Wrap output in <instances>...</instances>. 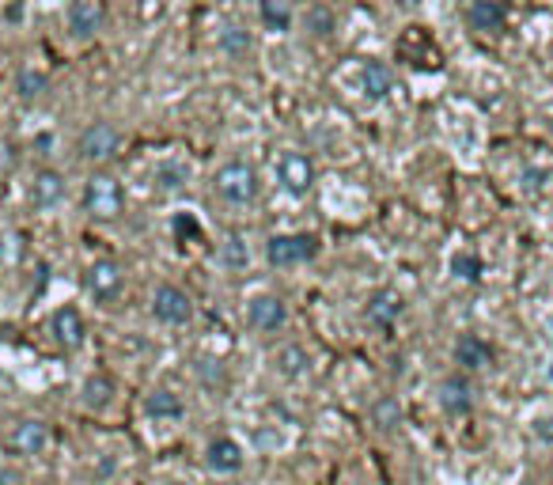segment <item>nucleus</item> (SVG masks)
Wrapping results in <instances>:
<instances>
[{
	"instance_id": "1",
	"label": "nucleus",
	"mask_w": 553,
	"mask_h": 485,
	"mask_svg": "<svg viewBox=\"0 0 553 485\" xmlns=\"http://www.w3.org/2000/svg\"><path fill=\"white\" fill-rule=\"evenodd\" d=\"M212 189H217L228 205H250L258 198V171L243 160H228L217 171V179H212Z\"/></svg>"
},
{
	"instance_id": "2",
	"label": "nucleus",
	"mask_w": 553,
	"mask_h": 485,
	"mask_svg": "<svg viewBox=\"0 0 553 485\" xmlns=\"http://www.w3.org/2000/svg\"><path fill=\"white\" fill-rule=\"evenodd\" d=\"M125 205V194H121V182L106 171H95L83 186V209L95 217V220H114Z\"/></svg>"
},
{
	"instance_id": "3",
	"label": "nucleus",
	"mask_w": 553,
	"mask_h": 485,
	"mask_svg": "<svg viewBox=\"0 0 553 485\" xmlns=\"http://www.w3.org/2000/svg\"><path fill=\"white\" fill-rule=\"evenodd\" d=\"M118 149H121V133H118V125H111V121H92L88 130L80 133V141H76V152H80V160L83 163H111L114 156H118Z\"/></svg>"
},
{
	"instance_id": "4",
	"label": "nucleus",
	"mask_w": 553,
	"mask_h": 485,
	"mask_svg": "<svg viewBox=\"0 0 553 485\" xmlns=\"http://www.w3.org/2000/svg\"><path fill=\"white\" fill-rule=\"evenodd\" d=\"M5 448L19 459H34L50 448V425L46 421H38V417H24V421H15L12 432L5 436Z\"/></svg>"
},
{
	"instance_id": "5",
	"label": "nucleus",
	"mask_w": 553,
	"mask_h": 485,
	"mask_svg": "<svg viewBox=\"0 0 553 485\" xmlns=\"http://www.w3.org/2000/svg\"><path fill=\"white\" fill-rule=\"evenodd\" d=\"M318 255V239L315 236H273L266 243V258L269 266H300V262H311Z\"/></svg>"
},
{
	"instance_id": "6",
	"label": "nucleus",
	"mask_w": 553,
	"mask_h": 485,
	"mask_svg": "<svg viewBox=\"0 0 553 485\" xmlns=\"http://www.w3.org/2000/svg\"><path fill=\"white\" fill-rule=\"evenodd\" d=\"M152 315L167 326H182V323H189V315H194V300H189L179 285H160L152 292Z\"/></svg>"
},
{
	"instance_id": "7",
	"label": "nucleus",
	"mask_w": 553,
	"mask_h": 485,
	"mask_svg": "<svg viewBox=\"0 0 553 485\" xmlns=\"http://www.w3.org/2000/svg\"><path fill=\"white\" fill-rule=\"evenodd\" d=\"M398 57L406 61V65H413V69H440V50L432 46V38H429V31H421V27H410L406 34L398 38Z\"/></svg>"
},
{
	"instance_id": "8",
	"label": "nucleus",
	"mask_w": 553,
	"mask_h": 485,
	"mask_svg": "<svg viewBox=\"0 0 553 485\" xmlns=\"http://www.w3.org/2000/svg\"><path fill=\"white\" fill-rule=\"evenodd\" d=\"M121 281H125V269L114 258H99L88 266V273H83V288H88L95 300H114L121 292Z\"/></svg>"
},
{
	"instance_id": "9",
	"label": "nucleus",
	"mask_w": 553,
	"mask_h": 485,
	"mask_svg": "<svg viewBox=\"0 0 553 485\" xmlns=\"http://www.w3.org/2000/svg\"><path fill=\"white\" fill-rule=\"evenodd\" d=\"M276 179H281V186L292 198H304L315 186V163L304 152H285L281 163H276Z\"/></svg>"
},
{
	"instance_id": "10",
	"label": "nucleus",
	"mask_w": 553,
	"mask_h": 485,
	"mask_svg": "<svg viewBox=\"0 0 553 485\" xmlns=\"http://www.w3.org/2000/svg\"><path fill=\"white\" fill-rule=\"evenodd\" d=\"M247 323L262 334H273L288 323V311H285V300L281 296H254L247 304Z\"/></svg>"
},
{
	"instance_id": "11",
	"label": "nucleus",
	"mask_w": 553,
	"mask_h": 485,
	"mask_svg": "<svg viewBox=\"0 0 553 485\" xmlns=\"http://www.w3.org/2000/svg\"><path fill=\"white\" fill-rule=\"evenodd\" d=\"M440 406H443V413H451V417L471 413V406H474V387H471V379L459 375V372L443 375V379H440Z\"/></svg>"
},
{
	"instance_id": "12",
	"label": "nucleus",
	"mask_w": 553,
	"mask_h": 485,
	"mask_svg": "<svg viewBox=\"0 0 553 485\" xmlns=\"http://www.w3.org/2000/svg\"><path fill=\"white\" fill-rule=\"evenodd\" d=\"M466 24H471L478 34H500L504 24H508V8L500 5V0H471Z\"/></svg>"
},
{
	"instance_id": "13",
	"label": "nucleus",
	"mask_w": 553,
	"mask_h": 485,
	"mask_svg": "<svg viewBox=\"0 0 553 485\" xmlns=\"http://www.w3.org/2000/svg\"><path fill=\"white\" fill-rule=\"evenodd\" d=\"M455 364L462 372H481V368L493 364V349H489L485 337L466 334V337H459V345H455Z\"/></svg>"
},
{
	"instance_id": "14",
	"label": "nucleus",
	"mask_w": 553,
	"mask_h": 485,
	"mask_svg": "<svg viewBox=\"0 0 553 485\" xmlns=\"http://www.w3.org/2000/svg\"><path fill=\"white\" fill-rule=\"evenodd\" d=\"M50 330L57 337V345H65V349H80L83 345V319H80V311L76 307H57L53 311V319H50Z\"/></svg>"
},
{
	"instance_id": "15",
	"label": "nucleus",
	"mask_w": 553,
	"mask_h": 485,
	"mask_svg": "<svg viewBox=\"0 0 553 485\" xmlns=\"http://www.w3.org/2000/svg\"><path fill=\"white\" fill-rule=\"evenodd\" d=\"M99 27H102L99 0H73V5H69V31L76 38H95Z\"/></svg>"
},
{
	"instance_id": "16",
	"label": "nucleus",
	"mask_w": 553,
	"mask_h": 485,
	"mask_svg": "<svg viewBox=\"0 0 553 485\" xmlns=\"http://www.w3.org/2000/svg\"><path fill=\"white\" fill-rule=\"evenodd\" d=\"M61 198H65V175L53 171V167L38 171V175H34V186H31V201H34V209H53V205H61Z\"/></svg>"
},
{
	"instance_id": "17",
	"label": "nucleus",
	"mask_w": 553,
	"mask_h": 485,
	"mask_svg": "<svg viewBox=\"0 0 553 485\" xmlns=\"http://www.w3.org/2000/svg\"><path fill=\"white\" fill-rule=\"evenodd\" d=\"M360 92H364L368 99H387L394 92V69L387 65V61H368L364 73H360Z\"/></svg>"
},
{
	"instance_id": "18",
	"label": "nucleus",
	"mask_w": 553,
	"mask_h": 485,
	"mask_svg": "<svg viewBox=\"0 0 553 485\" xmlns=\"http://www.w3.org/2000/svg\"><path fill=\"white\" fill-rule=\"evenodd\" d=\"M205 459H209V467L217 470V474H236L243 467V448L231 436H220V440H212V444H209Z\"/></svg>"
},
{
	"instance_id": "19",
	"label": "nucleus",
	"mask_w": 553,
	"mask_h": 485,
	"mask_svg": "<svg viewBox=\"0 0 553 485\" xmlns=\"http://www.w3.org/2000/svg\"><path fill=\"white\" fill-rule=\"evenodd\" d=\"M398 315H402V296L394 288H379L375 296L368 300V323H375V326L398 323Z\"/></svg>"
},
{
	"instance_id": "20",
	"label": "nucleus",
	"mask_w": 553,
	"mask_h": 485,
	"mask_svg": "<svg viewBox=\"0 0 553 485\" xmlns=\"http://www.w3.org/2000/svg\"><path fill=\"white\" fill-rule=\"evenodd\" d=\"M144 410H148V417H156V421H175V417L186 413L182 398H179L175 391H167V387H160V391L148 394V398H144Z\"/></svg>"
},
{
	"instance_id": "21",
	"label": "nucleus",
	"mask_w": 553,
	"mask_h": 485,
	"mask_svg": "<svg viewBox=\"0 0 553 485\" xmlns=\"http://www.w3.org/2000/svg\"><path fill=\"white\" fill-rule=\"evenodd\" d=\"M258 12H262V24L276 34H288L292 31V5L288 0H258Z\"/></svg>"
},
{
	"instance_id": "22",
	"label": "nucleus",
	"mask_w": 553,
	"mask_h": 485,
	"mask_svg": "<svg viewBox=\"0 0 553 485\" xmlns=\"http://www.w3.org/2000/svg\"><path fill=\"white\" fill-rule=\"evenodd\" d=\"M372 425L379 432H394L402 425V403H398V398H391V394L375 398V403H372Z\"/></svg>"
},
{
	"instance_id": "23",
	"label": "nucleus",
	"mask_w": 553,
	"mask_h": 485,
	"mask_svg": "<svg viewBox=\"0 0 553 485\" xmlns=\"http://www.w3.org/2000/svg\"><path fill=\"white\" fill-rule=\"evenodd\" d=\"M273 361H276V372L288 375V379H296V375H304V372H307L311 356H307L304 345H281V349H276Z\"/></svg>"
},
{
	"instance_id": "24",
	"label": "nucleus",
	"mask_w": 553,
	"mask_h": 485,
	"mask_svg": "<svg viewBox=\"0 0 553 485\" xmlns=\"http://www.w3.org/2000/svg\"><path fill=\"white\" fill-rule=\"evenodd\" d=\"M111 398H114L111 375H92L88 383H83V406L88 410H106L111 406Z\"/></svg>"
},
{
	"instance_id": "25",
	"label": "nucleus",
	"mask_w": 553,
	"mask_h": 485,
	"mask_svg": "<svg viewBox=\"0 0 553 485\" xmlns=\"http://www.w3.org/2000/svg\"><path fill=\"white\" fill-rule=\"evenodd\" d=\"M50 92V80H46V73L42 69H19V95H24L27 102H34V99H42Z\"/></svg>"
},
{
	"instance_id": "26",
	"label": "nucleus",
	"mask_w": 553,
	"mask_h": 485,
	"mask_svg": "<svg viewBox=\"0 0 553 485\" xmlns=\"http://www.w3.org/2000/svg\"><path fill=\"white\" fill-rule=\"evenodd\" d=\"M186 179H189V167H186L182 160H163V163L156 167V186H160V189H179Z\"/></svg>"
},
{
	"instance_id": "27",
	"label": "nucleus",
	"mask_w": 553,
	"mask_h": 485,
	"mask_svg": "<svg viewBox=\"0 0 553 485\" xmlns=\"http://www.w3.org/2000/svg\"><path fill=\"white\" fill-rule=\"evenodd\" d=\"M307 31L318 34V38H330V34L337 31L334 12H330L326 5H311V8H307Z\"/></svg>"
},
{
	"instance_id": "28",
	"label": "nucleus",
	"mask_w": 553,
	"mask_h": 485,
	"mask_svg": "<svg viewBox=\"0 0 553 485\" xmlns=\"http://www.w3.org/2000/svg\"><path fill=\"white\" fill-rule=\"evenodd\" d=\"M451 273H455L459 281H466V285H478L481 281V258L478 255H466V250H462V255L451 258Z\"/></svg>"
},
{
	"instance_id": "29",
	"label": "nucleus",
	"mask_w": 553,
	"mask_h": 485,
	"mask_svg": "<svg viewBox=\"0 0 553 485\" xmlns=\"http://www.w3.org/2000/svg\"><path fill=\"white\" fill-rule=\"evenodd\" d=\"M220 50H224L228 57H243V53L250 50V34H247L243 27H224V31H220Z\"/></svg>"
},
{
	"instance_id": "30",
	"label": "nucleus",
	"mask_w": 553,
	"mask_h": 485,
	"mask_svg": "<svg viewBox=\"0 0 553 485\" xmlns=\"http://www.w3.org/2000/svg\"><path fill=\"white\" fill-rule=\"evenodd\" d=\"M175 236H179V239H198L201 228H198V220L189 217V213H179V217H175Z\"/></svg>"
},
{
	"instance_id": "31",
	"label": "nucleus",
	"mask_w": 553,
	"mask_h": 485,
	"mask_svg": "<svg viewBox=\"0 0 553 485\" xmlns=\"http://www.w3.org/2000/svg\"><path fill=\"white\" fill-rule=\"evenodd\" d=\"M224 258H228V266H247V262H250V255L243 250V239H228V247H224Z\"/></svg>"
},
{
	"instance_id": "32",
	"label": "nucleus",
	"mask_w": 553,
	"mask_h": 485,
	"mask_svg": "<svg viewBox=\"0 0 553 485\" xmlns=\"http://www.w3.org/2000/svg\"><path fill=\"white\" fill-rule=\"evenodd\" d=\"M0 485H15V481H12V474H0Z\"/></svg>"
},
{
	"instance_id": "33",
	"label": "nucleus",
	"mask_w": 553,
	"mask_h": 485,
	"mask_svg": "<svg viewBox=\"0 0 553 485\" xmlns=\"http://www.w3.org/2000/svg\"><path fill=\"white\" fill-rule=\"evenodd\" d=\"M288 5H296V0H288Z\"/></svg>"
}]
</instances>
